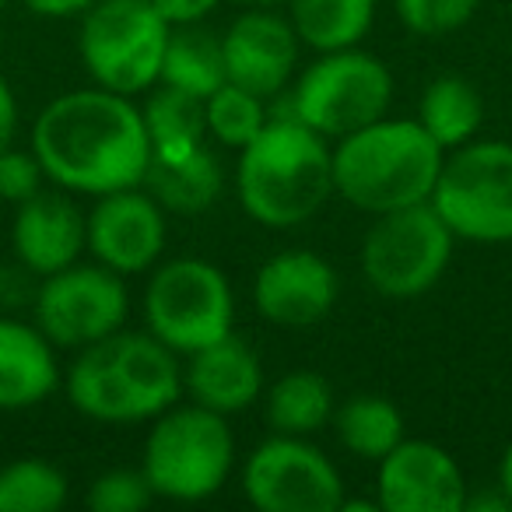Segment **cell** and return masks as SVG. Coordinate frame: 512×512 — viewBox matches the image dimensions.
Wrapping results in <instances>:
<instances>
[{"label":"cell","mask_w":512,"mask_h":512,"mask_svg":"<svg viewBox=\"0 0 512 512\" xmlns=\"http://www.w3.org/2000/svg\"><path fill=\"white\" fill-rule=\"evenodd\" d=\"M144 190L172 214H204L218 204L225 190V172L211 148L197 144L176 155H151L144 172Z\"/></svg>","instance_id":"cell-20"},{"label":"cell","mask_w":512,"mask_h":512,"mask_svg":"<svg viewBox=\"0 0 512 512\" xmlns=\"http://www.w3.org/2000/svg\"><path fill=\"white\" fill-rule=\"evenodd\" d=\"M169 32L151 0H95L81 15V64L99 88L137 99L162 78Z\"/></svg>","instance_id":"cell-5"},{"label":"cell","mask_w":512,"mask_h":512,"mask_svg":"<svg viewBox=\"0 0 512 512\" xmlns=\"http://www.w3.org/2000/svg\"><path fill=\"white\" fill-rule=\"evenodd\" d=\"M32 151L50 183L85 197L141 186L151 162L141 106L99 85L46 102L32 123Z\"/></svg>","instance_id":"cell-1"},{"label":"cell","mask_w":512,"mask_h":512,"mask_svg":"<svg viewBox=\"0 0 512 512\" xmlns=\"http://www.w3.org/2000/svg\"><path fill=\"white\" fill-rule=\"evenodd\" d=\"M467 477L449 449L428 439H404L376 463L379 512H463Z\"/></svg>","instance_id":"cell-12"},{"label":"cell","mask_w":512,"mask_h":512,"mask_svg":"<svg viewBox=\"0 0 512 512\" xmlns=\"http://www.w3.org/2000/svg\"><path fill=\"white\" fill-rule=\"evenodd\" d=\"M232 4H239V8H281L288 0H232Z\"/></svg>","instance_id":"cell-36"},{"label":"cell","mask_w":512,"mask_h":512,"mask_svg":"<svg viewBox=\"0 0 512 512\" xmlns=\"http://www.w3.org/2000/svg\"><path fill=\"white\" fill-rule=\"evenodd\" d=\"M418 123L428 130L442 151H453L460 144L474 141L484 123V102L477 88L460 74H442L421 92Z\"/></svg>","instance_id":"cell-22"},{"label":"cell","mask_w":512,"mask_h":512,"mask_svg":"<svg viewBox=\"0 0 512 512\" xmlns=\"http://www.w3.org/2000/svg\"><path fill=\"white\" fill-rule=\"evenodd\" d=\"M432 207L463 242H512V144L474 141L446 151Z\"/></svg>","instance_id":"cell-6"},{"label":"cell","mask_w":512,"mask_h":512,"mask_svg":"<svg viewBox=\"0 0 512 512\" xmlns=\"http://www.w3.org/2000/svg\"><path fill=\"white\" fill-rule=\"evenodd\" d=\"M393 102V74L376 53L358 46L320 53L302 71L292 92V116L323 134L327 141L355 134L383 120Z\"/></svg>","instance_id":"cell-9"},{"label":"cell","mask_w":512,"mask_h":512,"mask_svg":"<svg viewBox=\"0 0 512 512\" xmlns=\"http://www.w3.org/2000/svg\"><path fill=\"white\" fill-rule=\"evenodd\" d=\"M4 4H8V0H0V11H4Z\"/></svg>","instance_id":"cell-37"},{"label":"cell","mask_w":512,"mask_h":512,"mask_svg":"<svg viewBox=\"0 0 512 512\" xmlns=\"http://www.w3.org/2000/svg\"><path fill=\"white\" fill-rule=\"evenodd\" d=\"M15 130H18V99H15V92H11L8 81L0 78V151L11 148Z\"/></svg>","instance_id":"cell-34"},{"label":"cell","mask_w":512,"mask_h":512,"mask_svg":"<svg viewBox=\"0 0 512 512\" xmlns=\"http://www.w3.org/2000/svg\"><path fill=\"white\" fill-rule=\"evenodd\" d=\"M337 442L358 460L379 463L397 442H404V414L397 411L390 397L383 393H355L334 411Z\"/></svg>","instance_id":"cell-23"},{"label":"cell","mask_w":512,"mask_h":512,"mask_svg":"<svg viewBox=\"0 0 512 512\" xmlns=\"http://www.w3.org/2000/svg\"><path fill=\"white\" fill-rule=\"evenodd\" d=\"M400 22L418 36H449L463 29L481 8V0H393Z\"/></svg>","instance_id":"cell-30"},{"label":"cell","mask_w":512,"mask_h":512,"mask_svg":"<svg viewBox=\"0 0 512 512\" xmlns=\"http://www.w3.org/2000/svg\"><path fill=\"white\" fill-rule=\"evenodd\" d=\"M60 386L53 341L36 323L0 316V411H29Z\"/></svg>","instance_id":"cell-19"},{"label":"cell","mask_w":512,"mask_h":512,"mask_svg":"<svg viewBox=\"0 0 512 512\" xmlns=\"http://www.w3.org/2000/svg\"><path fill=\"white\" fill-rule=\"evenodd\" d=\"M235 467V435L228 418L200 404H172L144 439L141 470L155 498L207 502L228 484Z\"/></svg>","instance_id":"cell-4"},{"label":"cell","mask_w":512,"mask_h":512,"mask_svg":"<svg viewBox=\"0 0 512 512\" xmlns=\"http://www.w3.org/2000/svg\"><path fill=\"white\" fill-rule=\"evenodd\" d=\"M235 197L256 225H302L334 197V148L299 116H271L239 148Z\"/></svg>","instance_id":"cell-2"},{"label":"cell","mask_w":512,"mask_h":512,"mask_svg":"<svg viewBox=\"0 0 512 512\" xmlns=\"http://www.w3.org/2000/svg\"><path fill=\"white\" fill-rule=\"evenodd\" d=\"M36 327L57 351H81L123 330L130 313V295L123 274L106 264H71L43 278L32 299Z\"/></svg>","instance_id":"cell-10"},{"label":"cell","mask_w":512,"mask_h":512,"mask_svg":"<svg viewBox=\"0 0 512 512\" xmlns=\"http://www.w3.org/2000/svg\"><path fill=\"white\" fill-rule=\"evenodd\" d=\"M11 246L18 264L36 278L78 264L88 249V214L74 204L67 190H39L15 207Z\"/></svg>","instance_id":"cell-16"},{"label":"cell","mask_w":512,"mask_h":512,"mask_svg":"<svg viewBox=\"0 0 512 512\" xmlns=\"http://www.w3.org/2000/svg\"><path fill=\"white\" fill-rule=\"evenodd\" d=\"M498 488L505 491V498H509V505H512V442L505 446L502 463H498Z\"/></svg>","instance_id":"cell-35"},{"label":"cell","mask_w":512,"mask_h":512,"mask_svg":"<svg viewBox=\"0 0 512 512\" xmlns=\"http://www.w3.org/2000/svg\"><path fill=\"white\" fill-rule=\"evenodd\" d=\"M337 271L313 249L274 253L253 281L256 313L271 327L306 330L330 316L337 302Z\"/></svg>","instance_id":"cell-14"},{"label":"cell","mask_w":512,"mask_h":512,"mask_svg":"<svg viewBox=\"0 0 512 512\" xmlns=\"http://www.w3.org/2000/svg\"><path fill=\"white\" fill-rule=\"evenodd\" d=\"M288 22L309 50H351L369 36L376 0H288Z\"/></svg>","instance_id":"cell-21"},{"label":"cell","mask_w":512,"mask_h":512,"mask_svg":"<svg viewBox=\"0 0 512 512\" xmlns=\"http://www.w3.org/2000/svg\"><path fill=\"white\" fill-rule=\"evenodd\" d=\"M88 253L123 278L151 271L165 253V207L144 186L95 197L88 211Z\"/></svg>","instance_id":"cell-13"},{"label":"cell","mask_w":512,"mask_h":512,"mask_svg":"<svg viewBox=\"0 0 512 512\" xmlns=\"http://www.w3.org/2000/svg\"><path fill=\"white\" fill-rule=\"evenodd\" d=\"M267 425L278 435H313L334 421L337 400L330 383L313 369L285 372L267 393Z\"/></svg>","instance_id":"cell-24"},{"label":"cell","mask_w":512,"mask_h":512,"mask_svg":"<svg viewBox=\"0 0 512 512\" xmlns=\"http://www.w3.org/2000/svg\"><path fill=\"white\" fill-rule=\"evenodd\" d=\"M446 151L414 120H383L334 144V193L365 214H386L432 200Z\"/></svg>","instance_id":"cell-3"},{"label":"cell","mask_w":512,"mask_h":512,"mask_svg":"<svg viewBox=\"0 0 512 512\" xmlns=\"http://www.w3.org/2000/svg\"><path fill=\"white\" fill-rule=\"evenodd\" d=\"M242 495L260 512H337L344 477L306 435H278L253 449L242 463Z\"/></svg>","instance_id":"cell-11"},{"label":"cell","mask_w":512,"mask_h":512,"mask_svg":"<svg viewBox=\"0 0 512 512\" xmlns=\"http://www.w3.org/2000/svg\"><path fill=\"white\" fill-rule=\"evenodd\" d=\"M22 4L43 18H81L95 0H22Z\"/></svg>","instance_id":"cell-33"},{"label":"cell","mask_w":512,"mask_h":512,"mask_svg":"<svg viewBox=\"0 0 512 512\" xmlns=\"http://www.w3.org/2000/svg\"><path fill=\"white\" fill-rule=\"evenodd\" d=\"M225 81L228 74H225V53H221V36L200 29V25H179V29L169 32L158 85H169L186 95L207 99Z\"/></svg>","instance_id":"cell-25"},{"label":"cell","mask_w":512,"mask_h":512,"mask_svg":"<svg viewBox=\"0 0 512 512\" xmlns=\"http://www.w3.org/2000/svg\"><path fill=\"white\" fill-rule=\"evenodd\" d=\"M151 4L172 29H179V25H200L204 18H211L221 0H151Z\"/></svg>","instance_id":"cell-32"},{"label":"cell","mask_w":512,"mask_h":512,"mask_svg":"<svg viewBox=\"0 0 512 512\" xmlns=\"http://www.w3.org/2000/svg\"><path fill=\"white\" fill-rule=\"evenodd\" d=\"M71 484L60 467L22 456L0 467V512H53L67 502Z\"/></svg>","instance_id":"cell-27"},{"label":"cell","mask_w":512,"mask_h":512,"mask_svg":"<svg viewBox=\"0 0 512 512\" xmlns=\"http://www.w3.org/2000/svg\"><path fill=\"white\" fill-rule=\"evenodd\" d=\"M99 344L109 362V372H113L116 386L127 400L134 425L137 421H155L162 411L179 404L183 369H179V355L169 344H162L155 334H123V330H116L113 337Z\"/></svg>","instance_id":"cell-17"},{"label":"cell","mask_w":512,"mask_h":512,"mask_svg":"<svg viewBox=\"0 0 512 512\" xmlns=\"http://www.w3.org/2000/svg\"><path fill=\"white\" fill-rule=\"evenodd\" d=\"M151 502H155V491H151L141 467L106 470V474L95 477L85 495V505L92 512H141V509H148Z\"/></svg>","instance_id":"cell-29"},{"label":"cell","mask_w":512,"mask_h":512,"mask_svg":"<svg viewBox=\"0 0 512 512\" xmlns=\"http://www.w3.org/2000/svg\"><path fill=\"white\" fill-rule=\"evenodd\" d=\"M299 46L288 15L274 8H246L221 36L228 81L260 99H274L292 81Z\"/></svg>","instance_id":"cell-15"},{"label":"cell","mask_w":512,"mask_h":512,"mask_svg":"<svg viewBox=\"0 0 512 512\" xmlns=\"http://www.w3.org/2000/svg\"><path fill=\"white\" fill-rule=\"evenodd\" d=\"M186 358L190 362L183 369V393H190L193 404L207 411L232 418L239 411H249L264 393V362L235 330Z\"/></svg>","instance_id":"cell-18"},{"label":"cell","mask_w":512,"mask_h":512,"mask_svg":"<svg viewBox=\"0 0 512 512\" xmlns=\"http://www.w3.org/2000/svg\"><path fill=\"white\" fill-rule=\"evenodd\" d=\"M204 120H207V137L239 151L267 127L271 113H267V99L225 81L218 92L204 99Z\"/></svg>","instance_id":"cell-28"},{"label":"cell","mask_w":512,"mask_h":512,"mask_svg":"<svg viewBox=\"0 0 512 512\" xmlns=\"http://www.w3.org/2000/svg\"><path fill=\"white\" fill-rule=\"evenodd\" d=\"M46 183V172L39 165L36 151H18L4 148L0 151V200L4 204H22V200L36 197Z\"/></svg>","instance_id":"cell-31"},{"label":"cell","mask_w":512,"mask_h":512,"mask_svg":"<svg viewBox=\"0 0 512 512\" xmlns=\"http://www.w3.org/2000/svg\"><path fill=\"white\" fill-rule=\"evenodd\" d=\"M148 334L176 355H193L235 327V295L221 267L200 256H176L155 267L144 288Z\"/></svg>","instance_id":"cell-8"},{"label":"cell","mask_w":512,"mask_h":512,"mask_svg":"<svg viewBox=\"0 0 512 512\" xmlns=\"http://www.w3.org/2000/svg\"><path fill=\"white\" fill-rule=\"evenodd\" d=\"M144 130H148L151 155H176L204 144L207 120H204V99L186 95L179 88L155 85L141 106Z\"/></svg>","instance_id":"cell-26"},{"label":"cell","mask_w":512,"mask_h":512,"mask_svg":"<svg viewBox=\"0 0 512 512\" xmlns=\"http://www.w3.org/2000/svg\"><path fill=\"white\" fill-rule=\"evenodd\" d=\"M456 235L439 218L432 200L376 214L362 239L358 264L369 288L383 299H421L432 292L453 260Z\"/></svg>","instance_id":"cell-7"}]
</instances>
